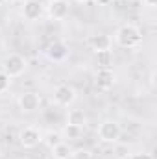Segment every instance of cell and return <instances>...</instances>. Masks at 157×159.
<instances>
[{
    "label": "cell",
    "mask_w": 157,
    "mask_h": 159,
    "mask_svg": "<svg viewBox=\"0 0 157 159\" xmlns=\"http://www.w3.org/2000/svg\"><path fill=\"white\" fill-rule=\"evenodd\" d=\"M115 41H117L118 46L133 50V48H139L142 44V34H141V30L135 24H124V26H120L117 30Z\"/></svg>",
    "instance_id": "1"
},
{
    "label": "cell",
    "mask_w": 157,
    "mask_h": 159,
    "mask_svg": "<svg viewBox=\"0 0 157 159\" xmlns=\"http://www.w3.org/2000/svg\"><path fill=\"white\" fill-rule=\"evenodd\" d=\"M28 67V61L20 54H9L2 61V72H6L9 78H19Z\"/></svg>",
    "instance_id": "2"
},
{
    "label": "cell",
    "mask_w": 157,
    "mask_h": 159,
    "mask_svg": "<svg viewBox=\"0 0 157 159\" xmlns=\"http://www.w3.org/2000/svg\"><path fill=\"white\" fill-rule=\"evenodd\" d=\"M76 100V89L69 83H59L54 89V102L61 107H69L72 106Z\"/></svg>",
    "instance_id": "3"
},
{
    "label": "cell",
    "mask_w": 157,
    "mask_h": 159,
    "mask_svg": "<svg viewBox=\"0 0 157 159\" xmlns=\"http://www.w3.org/2000/svg\"><path fill=\"white\" fill-rule=\"evenodd\" d=\"M98 137L104 143H117L120 139V126L115 120H104L98 126Z\"/></svg>",
    "instance_id": "4"
},
{
    "label": "cell",
    "mask_w": 157,
    "mask_h": 159,
    "mask_svg": "<svg viewBox=\"0 0 157 159\" xmlns=\"http://www.w3.org/2000/svg\"><path fill=\"white\" fill-rule=\"evenodd\" d=\"M41 141H43V133H41L37 128H34V126H28V128H24L19 133V143H20L22 148H28V150L30 148H35Z\"/></svg>",
    "instance_id": "5"
},
{
    "label": "cell",
    "mask_w": 157,
    "mask_h": 159,
    "mask_svg": "<svg viewBox=\"0 0 157 159\" xmlns=\"http://www.w3.org/2000/svg\"><path fill=\"white\" fill-rule=\"evenodd\" d=\"M39 106H41V96L34 91H24L19 96V107L24 113H34V111L39 109Z\"/></svg>",
    "instance_id": "6"
},
{
    "label": "cell",
    "mask_w": 157,
    "mask_h": 159,
    "mask_svg": "<svg viewBox=\"0 0 157 159\" xmlns=\"http://www.w3.org/2000/svg\"><path fill=\"white\" fill-rule=\"evenodd\" d=\"M46 13L52 20H63L69 15V2L67 0H50L46 6Z\"/></svg>",
    "instance_id": "7"
},
{
    "label": "cell",
    "mask_w": 157,
    "mask_h": 159,
    "mask_svg": "<svg viewBox=\"0 0 157 159\" xmlns=\"http://www.w3.org/2000/svg\"><path fill=\"white\" fill-rule=\"evenodd\" d=\"M46 56H48L50 61H54V63H61V61H65L67 56H69V46H67L63 41H54V43L48 44V48H46Z\"/></svg>",
    "instance_id": "8"
},
{
    "label": "cell",
    "mask_w": 157,
    "mask_h": 159,
    "mask_svg": "<svg viewBox=\"0 0 157 159\" xmlns=\"http://www.w3.org/2000/svg\"><path fill=\"white\" fill-rule=\"evenodd\" d=\"M89 46L94 50V54L98 52H105V50H111L113 46V39L107 35V34H94L89 37Z\"/></svg>",
    "instance_id": "9"
},
{
    "label": "cell",
    "mask_w": 157,
    "mask_h": 159,
    "mask_svg": "<svg viewBox=\"0 0 157 159\" xmlns=\"http://www.w3.org/2000/svg\"><path fill=\"white\" fill-rule=\"evenodd\" d=\"M43 11L44 9H43V4H41L39 0H26L24 6H22V15L28 20H37V19H41Z\"/></svg>",
    "instance_id": "10"
},
{
    "label": "cell",
    "mask_w": 157,
    "mask_h": 159,
    "mask_svg": "<svg viewBox=\"0 0 157 159\" xmlns=\"http://www.w3.org/2000/svg\"><path fill=\"white\" fill-rule=\"evenodd\" d=\"M115 85V74L111 69H98L96 72V87L100 91H109Z\"/></svg>",
    "instance_id": "11"
},
{
    "label": "cell",
    "mask_w": 157,
    "mask_h": 159,
    "mask_svg": "<svg viewBox=\"0 0 157 159\" xmlns=\"http://www.w3.org/2000/svg\"><path fill=\"white\" fill-rule=\"evenodd\" d=\"M67 124L85 128V124H87V117H85V113H83L81 109H70V111H69V117H67Z\"/></svg>",
    "instance_id": "12"
},
{
    "label": "cell",
    "mask_w": 157,
    "mask_h": 159,
    "mask_svg": "<svg viewBox=\"0 0 157 159\" xmlns=\"http://www.w3.org/2000/svg\"><path fill=\"white\" fill-rule=\"evenodd\" d=\"M43 143L52 150L54 146H57L59 143H63V135H61V131H54V129H50L46 135H43Z\"/></svg>",
    "instance_id": "13"
},
{
    "label": "cell",
    "mask_w": 157,
    "mask_h": 159,
    "mask_svg": "<svg viewBox=\"0 0 157 159\" xmlns=\"http://www.w3.org/2000/svg\"><path fill=\"white\" fill-rule=\"evenodd\" d=\"M52 156H54V159H70L72 150L67 143H59L57 146L52 148Z\"/></svg>",
    "instance_id": "14"
},
{
    "label": "cell",
    "mask_w": 157,
    "mask_h": 159,
    "mask_svg": "<svg viewBox=\"0 0 157 159\" xmlns=\"http://www.w3.org/2000/svg\"><path fill=\"white\" fill-rule=\"evenodd\" d=\"M81 133H83V128L72 126V124H65V128H63V131H61V135L67 137L69 141H78L79 137H81Z\"/></svg>",
    "instance_id": "15"
},
{
    "label": "cell",
    "mask_w": 157,
    "mask_h": 159,
    "mask_svg": "<svg viewBox=\"0 0 157 159\" xmlns=\"http://www.w3.org/2000/svg\"><path fill=\"white\" fill-rule=\"evenodd\" d=\"M96 61H98L100 69H111V65H113V52L111 50L98 52L96 54Z\"/></svg>",
    "instance_id": "16"
},
{
    "label": "cell",
    "mask_w": 157,
    "mask_h": 159,
    "mask_svg": "<svg viewBox=\"0 0 157 159\" xmlns=\"http://www.w3.org/2000/svg\"><path fill=\"white\" fill-rule=\"evenodd\" d=\"M113 154H115V157H117V159H128L129 156H131V152H129L128 144H117V146H115V150H113Z\"/></svg>",
    "instance_id": "17"
},
{
    "label": "cell",
    "mask_w": 157,
    "mask_h": 159,
    "mask_svg": "<svg viewBox=\"0 0 157 159\" xmlns=\"http://www.w3.org/2000/svg\"><path fill=\"white\" fill-rule=\"evenodd\" d=\"M70 159H92V154L89 150H85V148H79L76 152H72Z\"/></svg>",
    "instance_id": "18"
},
{
    "label": "cell",
    "mask_w": 157,
    "mask_h": 159,
    "mask_svg": "<svg viewBox=\"0 0 157 159\" xmlns=\"http://www.w3.org/2000/svg\"><path fill=\"white\" fill-rule=\"evenodd\" d=\"M9 81H11V78H9L6 72H2V70H0V93H6V91H7Z\"/></svg>",
    "instance_id": "19"
},
{
    "label": "cell",
    "mask_w": 157,
    "mask_h": 159,
    "mask_svg": "<svg viewBox=\"0 0 157 159\" xmlns=\"http://www.w3.org/2000/svg\"><path fill=\"white\" fill-rule=\"evenodd\" d=\"M128 159H154L150 154H142V152H139V154H131Z\"/></svg>",
    "instance_id": "20"
},
{
    "label": "cell",
    "mask_w": 157,
    "mask_h": 159,
    "mask_svg": "<svg viewBox=\"0 0 157 159\" xmlns=\"http://www.w3.org/2000/svg\"><path fill=\"white\" fill-rule=\"evenodd\" d=\"M94 4H98V6H109L113 0H92Z\"/></svg>",
    "instance_id": "21"
},
{
    "label": "cell",
    "mask_w": 157,
    "mask_h": 159,
    "mask_svg": "<svg viewBox=\"0 0 157 159\" xmlns=\"http://www.w3.org/2000/svg\"><path fill=\"white\" fill-rule=\"evenodd\" d=\"M146 6H150V7H154V6H157V0H142Z\"/></svg>",
    "instance_id": "22"
},
{
    "label": "cell",
    "mask_w": 157,
    "mask_h": 159,
    "mask_svg": "<svg viewBox=\"0 0 157 159\" xmlns=\"http://www.w3.org/2000/svg\"><path fill=\"white\" fill-rule=\"evenodd\" d=\"M7 4H15V2H19V0H6Z\"/></svg>",
    "instance_id": "23"
},
{
    "label": "cell",
    "mask_w": 157,
    "mask_h": 159,
    "mask_svg": "<svg viewBox=\"0 0 157 159\" xmlns=\"http://www.w3.org/2000/svg\"><path fill=\"white\" fill-rule=\"evenodd\" d=\"M76 2H81V4H85V2H91V0H76Z\"/></svg>",
    "instance_id": "24"
},
{
    "label": "cell",
    "mask_w": 157,
    "mask_h": 159,
    "mask_svg": "<svg viewBox=\"0 0 157 159\" xmlns=\"http://www.w3.org/2000/svg\"><path fill=\"white\" fill-rule=\"evenodd\" d=\"M2 4H6V0H0V6H2Z\"/></svg>",
    "instance_id": "25"
}]
</instances>
